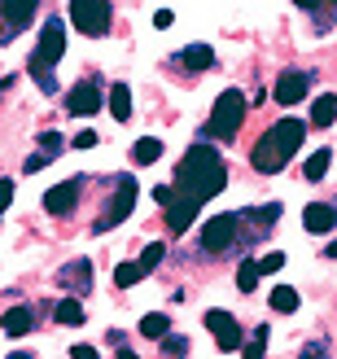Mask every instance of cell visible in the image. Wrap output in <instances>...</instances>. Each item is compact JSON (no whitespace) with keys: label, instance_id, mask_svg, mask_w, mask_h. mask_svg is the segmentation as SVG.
Wrapping results in <instances>:
<instances>
[{"label":"cell","instance_id":"83f0119b","mask_svg":"<svg viewBox=\"0 0 337 359\" xmlns=\"http://www.w3.org/2000/svg\"><path fill=\"white\" fill-rule=\"evenodd\" d=\"M40 154H44L48 163H53V158L62 154V136H57V132H44V136H40Z\"/></svg>","mask_w":337,"mask_h":359},{"label":"cell","instance_id":"30bf717a","mask_svg":"<svg viewBox=\"0 0 337 359\" xmlns=\"http://www.w3.org/2000/svg\"><path fill=\"white\" fill-rule=\"evenodd\" d=\"M311 83H315V79L307 75V70H285V75L276 79V101H280V105H298V101L311 93Z\"/></svg>","mask_w":337,"mask_h":359},{"label":"cell","instance_id":"4316f807","mask_svg":"<svg viewBox=\"0 0 337 359\" xmlns=\"http://www.w3.org/2000/svg\"><path fill=\"white\" fill-rule=\"evenodd\" d=\"M163 255H167V245H163V241H149V245H145V255H140L136 263H140V267H145V276H149V272H153V267H158V263H163Z\"/></svg>","mask_w":337,"mask_h":359},{"label":"cell","instance_id":"7a4b0ae2","mask_svg":"<svg viewBox=\"0 0 337 359\" xmlns=\"http://www.w3.org/2000/svg\"><path fill=\"white\" fill-rule=\"evenodd\" d=\"M303 136H307V123H303V118H294V114H285L280 123H272V132L254 145L250 167H254V171H263V175H276V171H280V167H285L289 158L298 154Z\"/></svg>","mask_w":337,"mask_h":359},{"label":"cell","instance_id":"836d02e7","mask_svg":"<svg viewBox=\"0 0 337 359\" xmlns=\"http://www.w3.org/2000/svg\"><path fill=\"white\" fill-rule=\"evenodd\" d=\"M298 359H329V351H324L320 342H311V346H307L303 355H298Z\"/></svg>","mask_w":337,"mask_h":359},{"label":"cell","instance_id":"ac0fdd59","mask_svg":"<svg viewBox=\"0 0 337 359\" xmlns=\"http://www.w3.org/2000/svg\"><path fill=\"white\" fill-rule=\"evenodd\" d=\"M158 158H163V140L145 136V140H136V145H132V163H136V167H153Z\"/></svg>","mask_w":337,"mask_h":359},{"label":"cell","instance_id":"74e56055","mask_svg":"<svg viewBox=\"0 0 337 359\" xmlns=\"http://www.w3.org/2000/svg\"><path fill=\"white\" fill-rule=\"evenodd\" d=\"M9 359H35V355H31V351H18V355H9Z\"/></svg>","mask_w":337,"mask_h":359},{"label":"cell","instance_id":"9a60e30c","mask_svg":"<svg viewBox=\"0 0 337 359\" xmlns=\"http://www.w3.org/2000/svg\"><path fill=\"white\" fill-rule=\"evenodd\" d=\"M0 329H5L9 337H27L35 329V311L31 307H9L5 316H0Z\"/></svg>","mask_w":337,"mask_h":359},{"label":"cell","instance_id":"5b68a950","mask_svg":"<svg viewBox=\"0 0 337 359\" xmlns=\"http://www.w3.org/2000/svg\"><path fill=\"white\" fill-rule=\"evenodd\" d=\"M241 237V215H215L206 228H202V245L210 255H228Z\"/></svg>","mask_w":337,"mask_h":359},{"label":"cell","instance_id":"1f68e13d","mask_svg":"<svg viewBox=\"0 0 337 359\" xmlns=\"http://www.w3.org/2000/svg\"><path fill=\"white\" fill-rule=\"evenodd\" d=\"M70 359H97V346H83V342H75V346H70Z\"/></svg>","mask_w":337,"mask_h":359},{"label":"cell","instance_id":"277c9868","mask_svg":"<svg viewBox=\"0 0 337 359\" xmlns=\"http://www.w3.org/2000/svg\"><path fill=\"white\" fill-rule=\"evenodd\" d=\"M245 110H250V101H245L241 88H228V93H219L215 110H210V136L233 140V136L241 132V123H245Z\"/></svg>","mask_w":337,"mask_h":359},{"label":"cell","instance_id":"2e32d148","mask_svg":"<svg viewBox=\"0 0 337 359\" xmlns=\"http://www.w3.org/2000/svg\"><path fill=\"white\" fill-rule=\"evenodd\" d=\"M333 118H337V97H333V93L315 97V105H311V123H307V128H329Z\"/></svg>","mask_w":337,"mask_h":359},{"label":"cell","instance_id":"ffe728a7","mask_svg":"<svg viewBox=\"0 0 337 359\" xmlns=\"http://www.w3.org/2000/svg\"><path fill=\"white\" fill-rule=\"evenodd\" d=\"M167 333H171V320L163 311H149L145 320H140V337H149V342H163Z\"/></svg>","mask_w":337,"mask_h":359},{"label":"cell","instance_id":"e575fe53","mask_svg":"<svg viewBox=\"0 0 337 359\" xmlns=\"http://www.w3.org/2000/svg\"><path fill=\"white\" fill-rule=\"evenodd\" d=\"M97 145V132H79L75 136V149H92Z\"/></svg>","mask_w":337,"mask_h":359},{"label":"cell","instance_id":"484cf974","mask_svg":"<svg viewBox=\"0 0 337 359\" xmlns=\"http://www.w3.org/2000/svg\"><path fill=\"white\" fill-rule=\"evenodd\" d=\"M237 290H241V294H254V290H259V263H254V259H245V263L237 267Z\"/></svg>","mask_w":337,"mask_h":359},{"label":"cell","instance_id":"8d00e7d4","mask_svg":"<svg viewBox=\"0 0 337 359\" xmlns=\"http://www.w3.org/2000/svg\"><path fill=\"white\" fill-rule=\"evenodd\" d=\"M153 202L167 206V202H171V184H158V189H153Z\"/></svg>","mask_w":337,"mask_h":359},{"label":"cell","instance_id":"5bb4252c","mask_svg":"<svg viewBox=\"0 0 337 359\" xmlns=\"http://www.w3.org/2000/svg\"><path fill=\"white\" fill-rule=\"evenodd\" d=\"M303 228L315 232V237H329V232L337 228V210L324 206V202H311V206L303 210Z\"/></svg>","mask_w":337,"mask_h":359},{"label":"cell","instance_id":"f546056e","mask_svg":"<svg viewBox=\"0 0 337 359\" xmlns=\"http://www.w3.org/2000/svg\"><path fill=\"white\" fill-rule=\"evenodd\" d=\"M163 346H167V355H188V337H180V333L171 337V333H167V337H163Z\"/></svg>","mask_w":337,"mask_h":359},{"label":"cell","instance_id":"4fadbf2b","mask_svg":"<svg viewBox=\"0 0 337 359\" xmlns=\"http://www.w3.org/2000/svg\"><path fill=\"white\" fill-rule=\"evenodd\" d=\"M35 0H5V5H0V18H5V31L9 35H18V31H27L31 27V18H35Z\"/></svg>","mask_w":337,"mask_h":359},{"label":"cell","instance_id":"6da1fadb","mask_svg":"<svg viewBox=\"0 0 337 359\" xmlns=\"http://www.w3.org/2000/svg\"><path fill=\"white\" fill-rule=\"evenodd\" d=\"M228 184V163L219 158L215 145H193L184 158H180V167H175V184L171 189H184L193 197H202V202H210L215 193H223Z\"/></svg>","mask_w":337,"mask_h":359},{"label":"cell","instance_id":"3957f363","mask_svg":"<svg viewBox=\"0 0 337 359\" xmlns=\"http://www.w3.org/2000/svg\"><path fill=\"white\" fill-rule=\"evenodd\" d=\"M62 53H66V31L57 18H44V27H40V40H35V53H31V79L44 88V93H57V79H53V66L62 62Z\"/></svg>","mask_w":337,"mask_h":359},{"label":"cell","instance_id":"7c38bea8","mask_svg":"<svg viewBox=\"0 0 337 359\" xmlns=\"http://www.w3.org/2000/svg\"><path fill=\"white\" fill-rule=\"evenodd\" d=\"M66 110L75 114V118H92L101 110V93H97L92 83H75V88H70V97H66Z\"/></svg>","mask_w":337,"mask_h":359},{"label":"cell","instance_id":"f35d334b","mask_svg":"<svg viewBox=\"0 0 337 359\" xmlns=\"http://www.w3.org/2000/svg\"><path fill=\"white\" fill-rule=\"evenodd\" d=\"M118 359H136V355H132V351H118Z\"/></svg>","mask_w":337,"mask_h":359},{"label":"cell","instance_id":"d590c367","mask_svg":"<svg viewBox=\"0 0 337 359\" xmlns=\"http://www.w3.org/2000/svg\"><path fill=\"white\" fill-rule=\"evenodd\" d=\"M40 167H48V158H44V154H31V158H27V167H22V171H40Z\"/></svg>","mask_w":337,"mask_h":359},{"label":"cell","instance_id":"e0dca14e","mask_svg":"<svg viewBox=\"0 0 337 359\" xmlns=\"http://www.w3.org/2000/svg\"><path fill=\"white\" fill-rule=\"evenodd\" d=\"M180 62L188 70H210L215 66V53H210V44H188V48H180Z\"/></svg>","mask_w":337,"mask_h":359},{"label":"cell","instance_id":"8992f818","mask_svg":"<svg viewBox=\"0 0 337 359\" xmlns=\"http://www.w3.org/2000/svg\"><path fill=\"white\" fill-rule=\"evenodd\" d=\"M110 18H114V9L105 5V0H75V5H70V22L83 35H105L110 31Z\"/></svg>","mask_w":337,"mask_h":359},{"label":"cell","instance_id":"ba28073f","mask_svg":"<svg viewBox=\"0 0 337 359\" xmlns=\"http://www.w3.org/2000/svg\"><path fill=\"white\" fill-rule=\"evenodd\" d=\"M136 180L132 175H118V197H114V202H110V210H105V219L92 228V232H110L114 224H123V219H128V215H132V206H136Z\"/></svg>","mask_w":337,"mask_h":359},{"label":"cell","instance_id":"d6986e66","mask_svg":"<svg viewBox=\"0 0 337 359\" xmlns=\"http://www.w3.org/2000/svg\"><path fill=\"white\" fill-rule=\"evenodd\" d=\"M110 114H114L118 123L132 118V88H128V83H114V88H110Z\"/></svg>","mask_w":337,"mask_h":359},{"label":"cell","instance_id":"4dcf8cb0","mask_svg":"<svg viewBox=\"0 0 337 359\" xmlns=\"http://www.w3.org/2000/svg\"><path fill=\"white\" fill-rule=\"evenodd\" d=\"M9 202H13V180L5 175V180H0V215L9 210Z\"/></svg>","mask_w":337,"mask_h":359},{"label":"cell","instance_id":"7402d4cb","mask_svg":"<svg viewBox=\"0 0 337 359\" xmlns=\"http://www.w3.org/2000/svg\"><path fill=\"white\" fill-rule=\"evenodd\" d=\"M268 325H259L254 329V337H245V342H241V359H263V355H268Z\"/></svg>","mask_w":337,"mask_h":359},{"label":"cell","instance_id":"44dd1931","mask_svg":"<svg viewBox=\"0 0 337 359\" xmlns=\"http://www.w3.org/2000/svg\"><path fill=\"white\" fill-rule=\"evenodd\" d=\"M298 307H303V298H298V290H289V285H276V290H272V311L289 316V311H298Z\"/></svg>","mask_w":337,"mask_h":359},{"label":"cell","instance_id":"cb8c5ba5","mask_svg":"<svg viewBox=\"0 0 337 359\" xmlns=\"http://www.w3.org/2000/svg\"><path fill=\"white\" fill-rule=\"evenodd\" d=\"M329 167H333V154H329V149H315V154L307 158V167H303V175H307L311 184H315V180H324V175H329Z\"/></svg>","mask_w":337,"mask_h":359},{"label":"cell","instance_id":"8fae6325","mask_svg":"<svg viewBox=\"0 0 337 359\" xmlns=\"http://www.w3.org/2000/svg\"><path fill=\"white\" fill-rule=\"evenodd\" d=\"M79 189H83V180H62V184H53L44 193V210L48 215H70L79 202Z\"/></svg>","mask_w":337,"mask_h":359},{"label":"cell","instance_id":"603a6c76","mask_svg":"<svg viewBox=\"0 0 337 359\" xmlns=\"http://www.w3.org/2000/svg\"><path fill=\"white\" fill-rule=\"evenodd\" d=\"M53 316H57V325H70V329H75V325H83V302H79V298H62Z\"/></svg>","mask_w":337,"mask_h":359},{"label":"cell","instance_id":"52a82bcc","mask_svg":"<svg viewBox=\"0 0 337 359\" xmlns=\"http://www.w3.org/2000/svg\"><path fill=\"white\" fill-rule=\"evenodd\" d=\"M163 210H167V232L171 237H184V228H193V219H198V210H202V197H193L184 189H171V202Z\"/></svg>","mask_w":337,"mask_h":359},{"label":"cell","instance_id":"d4e9b609","mask_svg":"<svg viewBox=\"0 0 337 359\" xmlns=\"http://www.w3.org/2000/svg\"><path fill=\"white\" fill-rule=\"evenodd\" d=\"M140 280H145V267H140V263H118L114 267V285H118V290H132V285H140Z\"/></svg>","mask_w":337,"mask_h":359},{"label":"cell","instance_id":"9c48e42d","mask_svg":"<svg viewBox=\"0 0 337 359\" xmlns=\"http://www.w3.org/2000/svg\"><path fill=\"white\" fill-rule=\"evenodd\" d=\"M206 329L210 333H215V346L219 351H241V342H245V333H241V325H237V320L233 316H228V311H206Z\"/></svg>","mask_w":337,"mask_h":359},{"label":"cell","instance_id":"d6a6232c","mask_svg":"<svg viewBox=\"0 0 337 359\" xmlns=\"http://www.w3.org/2000/svg\"><path fill=\"white\" fill-rule=\"evenodd\" d=\"M171 22H175V13H171V9H158V13H153V27H158V31H167Z\"/></svg>","mask_w":337,"mask_h":359},{"label":"cell","instance_id":"f1b7e54d","mask_svg":"<svg viewBox=\"0 0 337 359\" xmlns=\"http://www.w3.org/2000/svg\"><path fill=\"white\" fill-rule=\"evenodd\" d=\"M259 263V276L263 272H280V267H285V255H280V250H272V255H263V259H254Z\"/></svg>","mask_w":337,"mask_h":359}]
</instances>
